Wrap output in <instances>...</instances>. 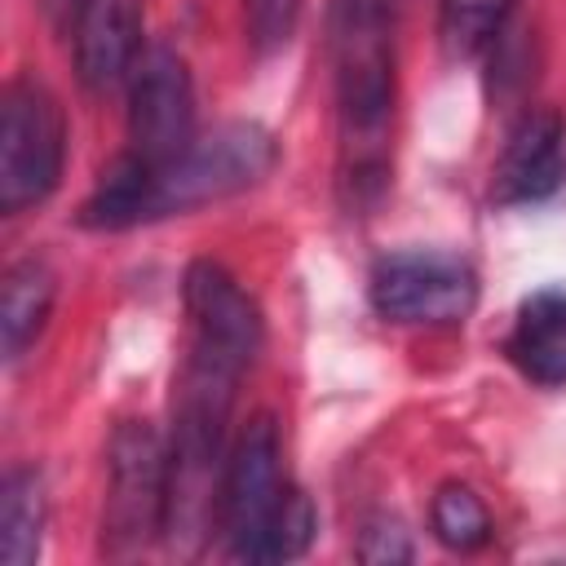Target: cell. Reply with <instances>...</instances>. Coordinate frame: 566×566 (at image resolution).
<instances>
[{
	"label": "cell",
	"mask_w": 566,
	"mask_h": 566,
	"mask_svg": "<svg viewBox=\"0 0 566 566\" xmlns=\"http://www.w3.org/2000/svg\"><path fill=\"white\" fill-rule=\"evenodd\" d=\"M314 531H318V513H314L310 495L301 486H287L274 522L265 526V535L256 539V548H252L248 562H292V557H301L310 548Z\"/></svg>",
	"instance_id": "obj_16"
},
{
	"label": "cell",
	"mask_w": 566,
	"mask_h": 566,
	"mask_svg": "<svg viewBox=\"0 0 566 566\" xmlns=\"http://www.w3.org/2000/svg\"><path fill=\"white\" fill-rule=\"evenodd\" d=\"M371 310L389 323H464L478 305V274L451 252H389L367 283Z\"/></svg>",
	"instance_id": "obj_5"
},
{
	"label": "cell",
	"mask_w": 566,
	"mask_h": 566,
	"mask_svg": "<svg viewBox=\"0 0 566 566\" xmlns=\"http://www.w3.org/2000/svg\"><path fill=\"white\" fill-rule=\"evenodd\" d=\"M248 13V40L256 53H274L292 40L296 18H301V0H243Z\"/></svg>",
	"instance_id": "obj_17"
},
{
	"label": "cell",
	"mask_w": 566,
	"mask_h": 566,
	"mask_svg": "<svg viewBox=\"0 0 566 566\" xmlns=\"http://www.w3.org/2000/svg\"><path fill=\"white\" fill-rule=\"evenodd\" d=\"M66 115L35 75L9 80L0 97V212L18 217L44 203L62 181Z\"/></svg>",
	"instance_id": "obj_3"
},
{
	"label": "cell",
	"mask_w": 566,
	"mask_h": 566,
	"mask_svg": "<svg viewBox=\"0 0 566 566\" xmlns=\"http://www.w3.org/2000/svg\"><path fill=\"white\" fill-rule=\"evenodd\" d=\"M292 482H283L279 460V424L270 416H252L226 455L221 469V495H217V526L226 539V553L248 562L265 526L274 522L283 495Z\"/></svg>",
	"instance_id": "obj_6"
},
{
	"label": "cell",
	"mask_w": 566,
	"mask_h": 566,
	"mask_svg": "<svg viewBox=\"0 0 566 566\" xmlns=\"http://www.w3.org/2000/svg\"><path fill=\"white\" fill-rule=\"evenodd\" d=\"M35 4H40L44 22H49L57 35H75V27H80V18L88 13L93 0H35Z\"/></svg>",
	"instance_id": "obj_19"
},
{
	"label": "cell",
	"mask_w": 566,
	"mask_h": 566,
	"mask_svg": "<svg viewBox=\"0 0 566 566\" xmlns=\"http://www.w3.org/2000/svg\"><path fill=\"white\" fill-rule=\"evenodd\" d=\"M168 522V442L146 420H124L106 447V557H137Z\"/></svg>",
	"instance_id": "obj_4"
},
{
	"label": "cell",
	"mask_w": 566,
	"mask_h": 566,
	"mask_svg": "<svg viewBox=\"0 0 566 566\" xmlns=\"http://www.w3.org/2000/svg\"><path fill=\"white\" fill-rule=\"evenodd\" d=\"M57 296V279L40 256H22L4 270V287H0V345L4 358L18 363L44 332L49 310Z\"/></svg>",
	"instance_id": "obj_12"
},
{
	"label": "cell",
	"mask_w": 566,
	"mask_h": 566,
	"mask_svg": "<svg viewBox=\"0 0 566 566\" xmlns=\"http://www.w3.org/2000/svg\"><path fill=\"white\" fill-rule=\"evenodd\" d=\"M411 539H407V531L398 526V522H389V517H371L367 526H363V535H358V557L363 562H411Z\"/></svg>",
	"instance_id": "obj_18"
},
{
	"label": "cell",
	"mask_w": 566,
	"mask_h": 566,
	"mask_svg": "<svg viewBox=\"0 0 566 566\" xmlns=\"http://www.w3.org/2000/svg\"><path fill=\"white\" fill-rule=\"evenodd\" d=\"M517 0H438V44L451 62H469L486 53Z\"/></svg>",
	"instance_id": "obj_14"
},
{
	"label": "cell",
	"mask_w": 566,
	"mask_h": 566,
	"mask_svg": "<svg viewBox=\"0 0 566 566\" xmlns=\"http://www.w3.org/2000/svg\"><path fill=\"white\" fill-rule=\"evenodd\" d=\"M429 522H433V535L455 553H473L491 539V513L478 500V491L464 486V482H442L438 486V495L429 504Z\"/></svg>",
	"instance_id": "obj_15"
},
{
	"label": "cell",
	"mask_w": 566,
	"mask_h": 566,
	"mask_svg": "<svg viewBox=\"0 0 566 566\" xmlns=\"http://www.w3.org/2000/svg\"><path fill=\"white\" fill-rule=\"evenodd\" d=\"M181 301L190 314V358H203L243 376L265 340V323L256 301L239 287V279L226 265L199 256L186 265Z\"/></svg>",
	"instance_id": "obj_7"
},
{
	"label": "cell",
	"mask_w": 566,
	"mask_h": 566,
	"mask_svg": "<svg viewBox=\"0 0 566 566\" xmlns=\"http://www.w3.org/2000/svg\"><path fill=\"white\" fill-rule=\"evenodd\" d=\"M142 57V4L93 0L75 27V75L88 93L119 84Z\"/></svg>",
	"instance_id": "obj_10"
},
{
	"label": "cell",
	"mask_w": 566,
	"mask_h": 566,
	"mask_svg": "<svg viewBox=\"0 0 566 566\" xmlns=\"http://www.w3.org/2000/svg\"><path fill=\"white\" fill-rule=\"evenodd\" d=\"M279 164L274 137L252 119L217 124L212 133L195 137L177 159L146 164V221L195 212L203 203H221L261 186Z\"/></svg>",
	"instance_id": "obj_2"
},
{
	"label": "cell",
	"mask_w": 566,
	"mask_h": 566,
	"mask_svg": "<svg viewBox=\"0 0 566 566\" xmlns=\"http://www.w3.org/2000/svg\"><path fill=\"white\" fill-rule=\"evenodd\" d=\"M513 367L535 385H566V292L548 287L522 301L504 340Z\"/></svg>",
	"instance_id": "obj_11"
},
{
	"label": "cell",
	"mask_w": 566,
	"mask_h": 566,
	"mask_svg": "<svg viewBox=\"0 0 566 566\" xmlns=\"http://www.w3.org/2000/svg\"><path fill=\"white\" fill-rule=\"evenodd\" d=\"M44 478L27 464L4 473L0 486V562L4 566H31L40 557L44 535Z\"/></svg>",
	"instance_id": "obj_13"
},
{
	"label": "cell",
	"mask_w": 566,
	"mask_h": 566,
	"mask_svg": "<svg viewBox=\"0 0 566 566\" xmlns=\"http://www.w3.org/2000/svg\"><path fill=\"white\" fill-rule=\"evenodd\" d=\"M402 0H327V66L336 97L340 195L349 208L380 199L389 181V128L398 102Z\"/></svg>",
	"instance_id": "obj_1"
},
{
	"label": "cell",
	"mask_w": 566,
	"mask_h": 566,
	"mask_svg": "<svg viewBox=\"0 0 566 566\" xmlns=\"http://www.w3.org/2000/svg\"><path fill=\"white\" fill-rule=\"evenodd\" d=\"M195 137V84L186 57L168 44L142 49L128 71V150L146 164H168Z\"/></svg>",
	"instance_id": "obj_8"
},
{
	"label": "cell",
	"mask_w": 566,
	"mask_h": 566,
	"mask_svg": "<svg viewBox=\"0 0 566 566\" xmlns=\"http://www.w3.org/2000/svg\"><path fill=\"white\" fill-rule=\"evenodd\" d=\"M566 181V119L557 111H526L491 168L495 203H539Z\"/></svg>",
	"instance_id": "obj_9"
}]
</instances>
